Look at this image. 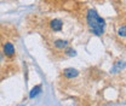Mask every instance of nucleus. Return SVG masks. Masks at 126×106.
Instances as JSON below:
<instances>
[{
    "label": "nucleus",
    "mask_w": 126,
    "mask_h": 106,
    "mask_svg": "<svg viewBox=\"0 0 126 106\" xmlns=\"http://www.w3.org/2000/svg\"><path fill=\"white\" fill-rule=\"evenodd\" d=\"M86 23L91 33L96 36H102L106 30V21L94 9H89L86 12Z\"/></svg>",
    "instance_id": "f257e3e1"
},
{
    "label": "nucleus",
    "mask_w": 126,
    "mask_h": 106,
    "mask_svg": "<svg viewBox=\"0 0 126 106\" xmlns=\"http://www.w3.org/2000/svg\"><path fill=\"white\" fill-rule=\"evenodd\" d=\"M2 53H4V56L7 57V58L15 57L16 49H15L14 44H12V42H5V44L2 45Z\"/></svg>",
    "instance_id": "f03ea898"
},
{
    "label": "nucleus",
    "mask_w": 126,
    "mask_h": 106,
    "mask_svg": "<svg viewBox=\"0 0 126 106\" xmlns=\"http://www.w3.org/2000/svg\"><path fill=\"white\" fill-rule=\"evenodd\" d=\"M62 72H63V76H64L65 78H69V80L75 78V77L79 76V71L77 69H73V68H67V69L63 70Z\"/></svg>",
    "instance_id": "7ed1b4c3"
},
{
    "label": "nucleus",
    "mask_w": 126,
    "mask_h": 106,
    "mask_svg": "<svg viewBox=\"0 0 126 106\" xmlns=\"http://www.w3.org/2000/svg\"><path fill=\"white\" fill-rule=\"evenodd\" d=\"M50 28H51V30L53 31H61L63 28V22L61 19L55 18V19H52L50 22Z\"/></svg>",
    "instance_id": "20e7f679"
},
{
    "label": "nucleus",
    "mask_w": 126,
    "mask_h": 106,
    "mask_svg": "<svg viewBox=\"0 0 126 106\" xmlns=\"http://www.w3.org/2000/svg\"><path fill=\"white\" fill-rule=\"evenodd\" d=\"M53 46L57 48V49H65L67 47H69V42L67 41V40H62V39H58V40H56L55 42H53Z\"/></svg>",
    "instance_id": "39448f33"
},
{
    "label": "nucleus",
    "mask_w": 126,
    "mask_h": 106,
    "mask_svg": "<svg viewBox=\"0 0 126 106\" xmlns=\"http://www.w3.org/2000/svg\"><path fill=\"white\" fill-rule=\"evenodd\" d=\"M40 93H41V86H40V84H38V86H35V87L32 89L29 98H31V99H33V98H35L36 95H39Z\"/></svg>",
    "instance_id": "423d86ee"
},
{
    "label": "nucleus",
    "mask_w": 126,
    "mask_h": 106,
    "mask_svg": "<svg viewBox=\"0 0 126 106\" xmlns=\"http://www.w3.org/2000/svg\"><path fill=\"white\" fill-rule=\"evenodd\" d=\"M118 35H119L120 37H125V35H126V25H121V27L119 28V30H118Z\"/></svg>",
    "instance_id": "0eeeda50"
},
{
    "label": "nucleus",
    "mask_w": 126,
    "mask_h": 106,
    "mask_svg": "<svg viewBox=\"0 0 126 106\" xmlns=\"http://www.w3.org/2000/svg\"><path fill=\"white\" fill-rule=\"evenodd\" d=\"M65 54L67 56H69V57H74V56H77V51L75 49H73V48H65Z\"/></svg>",
    "instance_id": "6e6552de"
},
{
    "label": "nucleus",
    "mask_w": 126,
    "mask_h": 106,
    "mask_svg": "<svg viewBox=\"0 0 126 106\" xmlns=\"http://www.w3.org/2000/svg\"><path fill=\"white\" fill-rule=\"evenodd\" d=\"M4 57H5V56H4V53H1V52H0V61L4 59Z\"/></svg>",
    "instance_id": "1a4fd4ad"
}]
</instances>
